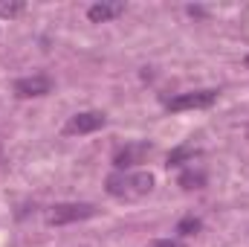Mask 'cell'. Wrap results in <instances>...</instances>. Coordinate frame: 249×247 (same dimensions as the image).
Wrapping results in <instances>:
<instances>
[{"instance_id": "1", "label": "cell", "mask_w": 249, "mask_h": 247, "mask_svg": "<svg viewBox=\"0 0 249 247\" xmlns=\"http://www.w3.org/2000/svg\"><path fill=\"white\" fill-rule=\"evenodd\" d=\"M154 189V175L151 172H113L107 178V195L124 198V201H136L145 198Z\"/></svg>"}, {"instance_id": "2", "label": "cell", "mask_w": 249, "mask_h": 247, "mask_svg": "<svg viewBox=\"0 0 249 247\" xmlns=\"http://www.w3.org/2000/svg\"><path fill=\"white\" fill-rule=\"evenodd\" d=\"M99 209L93 204H55L47 212V224L50 227H64V224H75V221H87L93 218Z\"/></svg>"}, {"instance_id": "3", "label": "cell", "mask_w": 249, "mask_h": 247, "mask_svg": "<svg viewBox=\"0 0 249 247\" xmlns=\"http://www.w3.org/2000/svg\"><path fill=\"white\" fill-rule=\"evenodd\" d=\"M217 93L214 87H206V90H191V93H180L174 99H165V108L171 114H180V111H200V108H212L217 102Z\"/></svg>"}, {"instance_id": "4", "label": "cell", "mask_w": 249, "mask_h": 247, "mask_svg": "<svg viewBox=\"0 0 249 247\" xmlns=\"http://www.w3.org/2000/svg\"><path fill=\"white\" fill-rule=\"evenodd\" d=\"M105 123H107V117L102 111H81V114L67 120L64 134H93V131L105 128Z\"/></svg>"}, {"instance_id": "5", "label": "cell", "mask_w": 249, "mask_h": 247, "mask_svg": "<svg viewBox=\"0 0 249 247\" xmlns=\"http://www.w3.org/2000/svg\"><path fill=\"white\" fill-rule=\"evenodd\" d=\"M154 151V145L151 143H127L124 148L116 151V157H113V166H116V172H127L130 166H136V163H145V157Z\"/></svg>"}, {"instance_id": "6", "label": "cell", "mask_w": 249, "mask_h": 247, "mask_svg": "<svg viewBox=\"0 0 249 247\" xmlns=\"http://www.w3.org/2000/svg\"><path fill=\"white\" fill-rule=\"evenodd\" d=\"M53 90V82L41 73L35 76H26V79H18L15 82V96L18 99H32V96H47Z\"/></svg>"}, {"instance_id": "7", "label": "cell", "mask_w": 249, "mask_h": 247, "mask_svg": "<svg viewBox=\"0 0 249 247\" xmlns=\"http://www.w3.org/2000/svg\"><path fill=\"white\" fill-rule=\"evenodd\" d=\"M124 12V3L122 0H105V3H93L90 9H87V18L93 21V23H107V21H113V18H119Z\"/></svg>"}, {"instance_id": "8", "label": "cell", "mask_w": 249, "mask_h": 247, "mask_svg": "<svg viewBox=\"0 0 249 247\" xmlns=\"http://www.w3.org/2000/svg\"><path fill=\"white\" fill-rule=\"evenodd\" d=\"M200 151L194 148V145H177L171 154H168V166H183L186 160H194Z\"/></svg>"}, {"instance_id": "9", "label": "cell", "mask_w": 249, "mask_h": 247, "mask_svg": "<svg viewBox=\"0 0 249 247\" xmlns=\"http://www.w3.org/2000/svg\"><path fill=\"white\" fill-rule=\"evenodd\" d=\"M180 186H183V189H200V186H206V175H203V172L188 169V172L180 175Z\"/></svg>"}, {"instance_id": "10", "label": "cell", "mask_w": 249, "mask_h": 247, "mask_svg": "<svg viewBox=\"0 0 249 247\" xmlns=\"http://www.w3.org/2000/svg\"><path fill=\"white\" fill-rule=\"evenodd\" d=\"M200 227H203V221L194 218V215H188V218H183V221L177 224V233H180V236H194V233H200Z\"/></svg>"}, {"instance_id": "11", "label": "cell", "mask_w": 249, "mask_h": 247, "mask_svg": "<svg viewBox=\"0 0 249 247\" xmlns=\"http://www.w3.org/2000/svg\"><path fill=\"white\" fill-rule=\"evenodd\" d=\"M26 9V3H0V18H15V15H20Z\"/></svg>"}, {"instance_id": "12", "label": "cell", "mask_w": 249, "mask_h": 247, "mask_svg": "<svg viewBox=\"0 0 249 247\" xmlns=\"http://www.w3.org/2000/svg\"><path fill=\"white\" fill-rule=\"evenodd\" d=\"M151 247H186L183 242H171V239H165V242H154Z\"/></svg>"}, {"instance_id": "13", "label": "cell", "mask_w": 249, "mask_h": 247, "mask_svg": "<svg viewBox=\"0 0 249 247\" xmlns=\"http://www.w3.org/2000/svg\"><path fill=\"white\" fill-rule=\"evenodd\" d=\"M244 64H247V67H249V56H247V59H244Z\"/></svg>"}]
</instances>
